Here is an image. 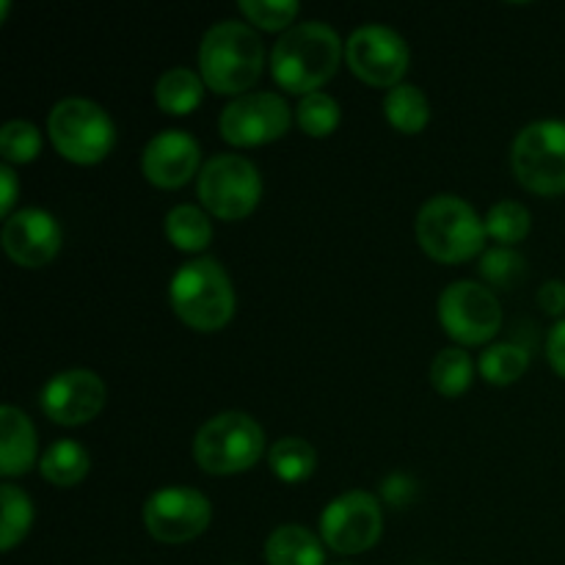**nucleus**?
Listing matches in <instances>:
<instances>
[{"label": "nucleus", "instance_id": "obj_5", "mask_svg": "<svg viewBox=\"0 0 565 565\" xmlns=\"http://www.w3.org/2000/svg\"><path fill=\"white\" fill-rule=\"evenodd\" d=\"M263 452V428L257 419L243 412L215 414L193 436V461L210 475L246 472Z\"/></svg>", "mask_w": 565, "mask_h": 565}, {"label": "nucleus", "instance_id": "obj_4", "mask_svg": "<svg viewBox=\"0 0 565 565\" xmlns=\"http://www.w3.org/2000/svg\"><path fill=\"white\" fill-rule=\"evenodd\" d=\"M169 301L177 318L196 331H218L235 315V290L224 265L199 257L182 265L169 285Z\"/></svg>", "mask_w": 565, "mask_h": 565}, {"label": "nucleus", "instance_id": "obj_19", "mask_svg": "<svg viewBox=\"0 0 565 565\" xmlns=\"http://www.w3.org/2000/svg\"><path fill=\"white\" fill-rule=\"evenodd\" d=\"M88 467H92V456L83 445L72 439L53 441V445L44 450L42 461H39V472L47 483L58 486V489H70V486H77L88 475Z\"/></svg>", "mask_w": 565, "mask_h": 565}, {"label": "nucleus", "instance_id": "obj_12", "mask_svg": "<svg viewBox=\"0 0 565 565\" xmlns=\"http://www.w3.org/2000/svg\"><path fill=\"white\" fill-rule=\"evenodd\" d=\"M292 114L285 97L274 92H248L221 110L218 130L232 147H259L290 130Z\"/></svg>", "mask_w": 565, "mask_h": 565}, {"label": "nucleus", "instance_id": "obj_18", "mask_svg": "<svg viewBox=\"0 0 565 565\" xmlns=\"http://www.w3.org/2000/svg\"><path fill=\"white\" fill-rule=\"evenodd\" d=\"M268 565H326L323 541L301 524H281L265 541Z\"/></svg>", "mask_w": 565, "mask_h": 565}, {"label": "nucleus", "instance_id": "obj_14", "mask_svg": "<svg viewBox=\"0 0 565 565\" xmlns=\"http://www.w3.org/2000/svg\"><path fill=\"white\" fill-rule=\"evenodd\" d=\"M105 397L108 390L94 370H64L44 384L42 412L55 425L77 428L103 412Z\"/></svg>", "mask_w": 565, "mask_h": 565}, {"label": "nucleus", "instance_id": "obj_11", "mask_svg": "<svg viewBox=\"0 0 565 565\" xmlns=\"http://www.w3.org/2000/svg\"><path fill=\"white\" fill-rule=\"evenodd\" d=\"M408 44L395 28L390 25H362L348 36L345 61L359 81L370 86L395 88L401 86L408 70Z\"/></svg>", "mask_w": 565, "mask_h": 565}, {"label": "nucleus", "instance_id": "obj_35", "mask_svg": "<svg viewBox=\"0 0 565 565\" xmlns=\"http://www.w3.org/2000/svg\"><path fill=\"white\" fill-rule=\"evenodd\" d=\"M17 191H20V182H17L14 169L9 163L0 166V215L11 218V207L17 202Z\"/></svg>", "mask_w": 565, "mask_h": 565}, {"label": "nucleus", "instance_id": "obj_25", "mask_svg": "<svg viewBox=\"0 0 565 565\" xmlns=\"http://www.w3.org/2000/svg\"><path fill=\"white\" fill-rule=\"evenodd\" d=\"M475 364L463 348H445L436 353L434 364H430V381L434 390L445 397H458L472 386Z\"/></svg>", "mask_w": 565, "mask_h": 565}, {"label": "nucleus", "instance_id": "obj_10", "mask_svg": "<svg viewBox=\"0 0 565 565\" xmlns=\"http://www.w3.org/2000/svg\"><path fill=\"white\" fill-rule=\"evenodd\" d=\"M384 530L381 502L370 491H345L326 505L320 539L337 555H362L379 544Z\"/></svg>", "mask_w": 565, "mask_h": 565}, {"label": "nucleus", "instance_id": "obj_23", "mask_svg": "<svg viewBox=\"0 0 565 565\" xmlns=\"http://www.w3.org/2000/svg\"><path fill=\"white\" fill-rule=\"evenodd\" d=\"M268 463L279 480L301 483V480L312 478L315 467H318V452L307 439L285 436V439L274 441V447L268 450Z\"/></svg>", "mask_w": 565, "mask_h": 565}, {"label": "nucleus", "instance_id": "obj_29", "mask_svg": "<svg viewBox=\"0 0 565 565\" xmlns=\"http://www.w3.org/2000/svg\"><path fill=\"white\" fill-rule=\"evenodd\" d=\"M298 127L312 138H326L337 130L340 125V103L331 94L315 92L301 97L296 108Z\"/></svg>", "mask_w": 565, "mask_h": 565}, {"label": "nucleus", "instance_id": "obj_28", "mask_svg": "<svg viewBox=\"0 0 565 565\" xmlns=\"http://www.w3.org/2000/svg\"><path fill=\"white\" fill-rule=\"evenodd\" d=\"M478 270L489 287H497V290H513V287L524 279V274H527V259H524L516 248L494 246L489 248V252H483Z\"/></svg>", "mask_w": 565, "mask_h": 565}, {"label": "nucleus", "instance_id": "obj_32", "mask_svg": "<svg viewBox=\"0 0 565 565\" xmlns=\"http://www.w3.org/2000/svg\"><path fill=\"white\" fill-rule=\"evenodd\" d=\"M381 494H384V500L390 502V505L406 508L408 502L417 497V483H414V480L403 472L390 475V478L381 483Z\"/></svg>", "mask_w": 565, "mask_h": 565}, {"label": "nucleus", "instance_id": "obj_17", "mask_svg": "<svg viewBox=\"0 0 565 565\" xmlns=\"http://www.w3.org/2000/svg\"><path fill=\"white\" fill-rule=\"evenodd\" d=\"M36 430L20 408H0V475L17 478L36 463Z\"/></svg>", "mask_w": 565, "mask_h": 565}, {"label": "nucleus", "instance_id": "obj_21", "mask_svg": "<svg viewBox=\"0 0 565 565\" xmlns=\"http://www.w3.org/2000/svg\"><path fill=\"white\" fill-rule=\"evenodd\" d=\"M386 119L395 130L406 132V136H417L425 130L430 119V103L425 97L423 88L412 86V83H401V86L390 88L384 99Z\"/></svg>", "mask_w": 565, "mask_h": 565}, {"label": "nucleus", "instance_id": "obj_26", "mask_svg": "<svg viewBox=\"0 0 565 565\" xmlns=\"http://www.w3.org/2000/svg\"><path fill=\"white\" fill-rule=\"evenodd\" d=\"M0 502H3V519H0V550L11 552L28 535L33 524L31 497L14 483H3L0 489Z\"/></svg>", "mask_w": 565, "mask_h": 565}, {"label": "nucleus", "instance_id": "obj_7", "mask_svg": "<svg viewBox=\"0 0 565 565\" xmlns=\"http://www.w3.org/2000/svg\"><path fill=\"white\" fill-rule=\"evenodd\" d=\"M516 180L541 196L565 193V121L541 119L522 127L511 149Z\"/></svg>", "mask_w": 565, "mask_h": 565}, {"label": "nucleus", "instance_id": "obj_31", "mask_svg": "<svg viewBox=\"0 0 565 565\" xmlns=\"http://www.w3.org/2000/svg\"><path fill=\"white\" fill-rule=\"evenodd\" d=\"M241 11L248 22L265 31H290L301 6L298 0H241Z\"/></svg>", "mask_w": 565, "mask_h": 565}, {"label": "nucleus", "instance_id": "obj_9", "mask_svg": "<svg viewBox=\"0 0 565 565\" xmlns=\"http://www.w3.org/2000/svg\"><path fill=\"white\" fill-rule=\"evenodd\" d=\"M439 323L461 345H483L500 331L502 307L480 281H452L439 296Z\"/></svg>", "mask_w": 565, "mask_h": 565}, {"label": "nucleus", "instance_id": "obj_2", "mask_svg": "<svg viewBox=\"0 0 565 565\" xmlns=\"http://www.w3.org/2000/svg\"><path fill=\"white\" fill-rule=\"evenodd\" d=\"M265 66L263 39L246 22H215L199 44V75L215 94H248Z\"/></svg>", "mask_w": 565, "mask_h": 565}, {"label": "nucleus", "instance_id": "obj_27", "mask_svg": "<svg viewBox=\"0 0 565 565\" xmlns=\"http://www.w3.org/2000/svg\"><path fill=\"white\" fill-rule=\"evenodd\" d=\"M530 226H533V215L524 207L522 202H497L494 207L486 215V232L489 237H494L500 246L513 248L516 243H522L530 235Z\"/></svg>", "mask_w": 565, "mask_h": 565}, {"label": "nucleus", "instance_id": "obj_15", "mask_svg": "<svg viewBox=\"0 0 565 565\" xmlns=\"http://www.w3.org/2000/svg\"><path fill=\"white\" fill-rule=\"evenodd\" d=\"M3 248L22 268H42L61 252V226L47 210L22 207L3 224Z\"/></svg>", "mask_w": 565, "mask_h": 565}, {"label": "nucleus", "instance_id": "obj_22", "mask_svg": "<svg viewBox=\"0 0 565 565\" xmlns=\"http://www.w3.org/2000/svg\"><path fill=\"white\" fill-rule=\"evenodd\" d=\"M166 237L180 252H202L213 241V224L196 204H177L166 215Z\"/></svg>", "mask_w": 565, "mask_h": 565}, {"label": "nucleus", "instance_id": "obj_13", "mask_svg": "<svg viewBox=\"0 0 565 565\" xmlns=\"http://www.w3.org/2000/svg\"><path fill=\"white\" fill-rule=\"evenodd\" d=\"M213 519L210 500L196 489L171 486L154 491L143 505V524L160 544H185L199 539Z\"/></svg>", "mask_w": 565, "mask_h": 565}, {"label": "nucleus", "instance_id": "obj_34", "mask_svg": "<svg viewBox=\"0 0 565 565\" xmlns=\"http://www.w3.org/2000/svg\"><path fill=\"white\" fill-rule=\"evenodd\" d=\"M546 359H550L552 370L565 379V318L552 326L550 337H546Z\"/></svg>", "mask_w": 565, "mask_h": 565}, {"label": "nucleus", "instance_id": "obj_6", "mask_svg": "<svg viewBox=\"0 0 565 565\" xmlns=\"http://www.w3.org/2000/svg\"><path fill=\"white\" fill-rule=\"evenodd\" d=\"M47 132L58 154L81 166L105 160L116 143L110 116L86 97H66L55 103L50 110Z\"/></svg>", "mask_w": 565, "mask_h": 565}, {"label": "nucleus", "instance_id": "obj_33", "mask_svg": "<svg viewBox=\"0 0 565 565\" xmlns=\"http://www.w3.org/2000/svg\"><path fill=\"white\" fill-rule=\"evenodd\" d=\"M539 307L546 315H565V281L563 279H550L541 285L539 290Z\"/></svg>", "mask_w": 565, "mask_h": 565}, {"label": "nucleus", "instance_id": "obj_8", "mask_svg": "<svg viewBox=\"0 0 565 565\" xmlns=\"http://www.w3.org/2000/svg\"><path fill=\"white\" fill-rule=\"evenodd\" d=\"M199 199L221 221L246 218L263 196V177L243 154H215L199 171Z\"/></svg>", "mask_w": 565, "mask_h": 565}, {"label": "nucleus", "instance_id": "obj_16", "mask_svg": "<svg viewBox=\"0 0 565 565\" xmlns=\"http://www.w3.org/2000/svg\"><path fill=\"white\" fill-rule=\"evenodd\" d=\"M202 163V147L196 138L185 130H163L143 147L141 169L152 185L182 188L191 177H196Z\"/></svg>", "mask_w": 565, "mask_h": 565}, {"label": "nucleus", "instance_id": "obj_1", "mask_svg": "<svg viewBox=\"0 0 565 565\" xmlns=\"http://www.w3.org/2000/svg\"><path fill=\"white\" fill-rule=\"evenodd\" d=\"M345 55V44L326 22H298L279 36L270 53L274 81L290 94H315L331 81Z\"/></svg>", "mask_w": 565, "mask_h": 565}, {"label": "nucleus", "instance_id": "obj_24", "mask_svg": "<svg viewBox=\"0 0 565 565\" xmlns=\"http://www.w3.org/2000/svg\"><path fill=\"white\" fill-rule=\"evenodd\" d=\"M530 364V353L524 345H516V342H494V345L486 348L480 353L478 370L489 384L508 386L513 381H519L524 375Z\"/></svg>", "mask_w": 565, "mask_h": 565}, {"label": "nucleus", "instance_id": "obj_30", "mask_svg": "<svg viewBox=\"0 0 565 565\" xmlns=\"http://www.w3.org/2000/svg\"><path fill=\"white\" fill-rule=\"evenodd\" d=\"M42 152V132L25 119L6 121L0 130V154L6 163H31Z\"/></svg>", "mask_w": 565, "mask_h": 565}, {"label": "nucleus", "instance_id": "obj_3", "mask_svg": "<svg viewBox=\"0 0 565 565\" xmlns=\"http://www.w3.org/2000/svg\"><path fill=\"white\" fill-rule=\"evenodd\" d=\"M414 232L428 257L456 265L478 257L486 248V221L469 202L452 193H439L419 207Z\"/></svg>", "mask_w": 565, "mask_h": 565}, {"label": "nucleus", "instance_id": "obj_20", "mask_svg": "<svg viewBox=\"0 0 565 565\" xmlns=\"http://www.w3.org/2000/svg\"><path fill=\"white\" fill-rule=\"evenodd\" d=\"M204 81L193 70L185 66H174V70L163 72L154 86V99H158L160 110L171 116H185L202 103Z\"/></svg>", "mask_w": 565, "mask_h": 565}]
</instances>
